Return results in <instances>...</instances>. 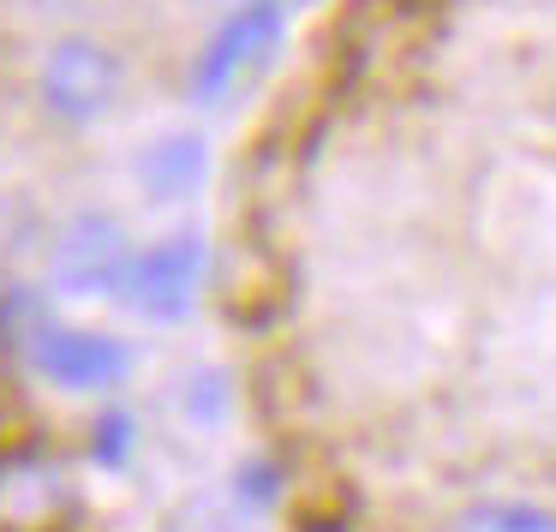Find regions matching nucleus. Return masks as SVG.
Segmentation results:
<instances>
[{
    "label": "nucleus",
    "instance_id": "f257e3e1",
    "mask_svg": "<svg viewBox=\"0 0 556 532\" xmlns=\"http://www.w3.org/2000/svg\"><path fill=\"white\" fill-rule=\"evenodd\" d=\"M37 97L61 126H97L121 102V54L97 37H61L37 66Z\"/></svg>",
    "mask_w": 556,
    "mask_h": 532
},
{
    "label": "nucleus",
    "instance_id": "f03ea898",
    "mask_svg": "<svg viewBox=\"0 0 556 532\" xmlns=\"http://www.w3.org/2000/svg\"><path fill=\"white\" fill-rule=\"evenodd\" d=\"M204 240L198 233H168V240L144 245V252L126 257L121 269V300L132 305L150 324H180L198 305V288H204Z\"/></svg>",
    "mask_w": 556,
    "mask_h": 532
},
{
    "label": "nucleus",
    "instance_id": "7ed1b4c3",
    "mask_svg": "<svg viewBox=\"0 0 556 532\" xmlns=\"http://www.w3.org/2000/svg\"><path fill=\"white\" fill-rule=\"evenodd\" d=\"M276 42H281V0H240V7L210 30L204 54H198V73H192L198 102H228L233 85H240Z\"/></svg>",
    "mask_w": 556,
    "mask_h": 532
},
{
    "label": "nucleus",
    "instance_id": "20e7f679",
    "mask_svg": "<svg viewBox=\"0 0 556 532\" xmlns=\"http://www.w3.org/2000/svg\"><path fill=\"white\" fill-rule=\"evenodd\" d=\"M132 257L126 245V228L102 210H85V216L66 221V233L54 240V288L73 293V300H90V293L121 288V269Z\"/></svg>",
    "mask_w": 556,
    "mask_h": 532
},
{
    "label": "nucleus",
    "instance_id": "39448f33",
    "mask_svg": "<svg viewBox=\"0 0 556 532\" xmlns=\"http://www.w3.org/2000/svg\"><path fill=\"white\" fill-rule=\"evenodd\" d=\"M30 365H37L49 383L61 389H114L126 371H132V353L121 347L114 335L102 329H66V324H49L30 335Z\"/></svg>",
    "mask_w": 556,
    "mask_h": 532
},
{
    "label": "nucleus",
    "instance_id": "423d86ee",
    "mask_svg": "<svg viewBox=\"0 0 556 532\" xmlns=\"http://www.w3.org/2000/svg\"><path fill=\"white\" fill-rule=\"evenodd\" d=\"M132 174L156 204L192 198L198 186H204V174H210V144L198 132H162V138H150V144L138 150Z\"/></svg>",
    "mask_w": 556,
    "mask_h": 532
},
{
    "label": "nucleus",
    "instance_id": "0eeeda50",
    "mask_svg": "<svg viewBox=\"0 0 556 532\" xmlns=\"http://www.w3.org/2000/svg\"><path fill=\"white\" fill-rule=\"evenodd\" d=\"M61 503V479L42 460H7L0 467V520L7 527H42Z\"/></svg>",
    "mask_w": 556,
    "mask_h": 532
},
{
    "label": "nucleus",
    "instance_id": "6e6552de",
    "mask_svg": "<svg viewBox=\"0 0 556 532\" xmlns=\"http://www.w3.org/2000/svg\"><path fill=\"white\" fill-rule=\"evenodd\" d=\"M455 532H556V508L496 496V503H472L467 515L455 520Z\"/></svg>",
    "mask_w": 556,
    "mask_h": 532
}]
</instances>
